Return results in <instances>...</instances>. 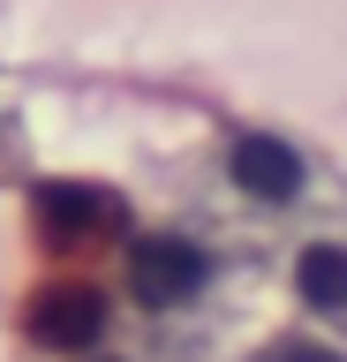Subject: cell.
Here are the masks:
<instances>
[{
  "instance_id": "cell-3",
  "label": "cell",
  "mask_w": 347,
  "mask_h": 362,
  "mask_svg": "<svg viewBox=\"0 0 347 362\" xmlns=\"http://www.w3.org/2000/svg\"><path fill=\"white\" fill-rule=\"evenodd\" d=\"M23 332L30 347H46V355L76 362V355H98V339L114 332V302L98 287H38L30 294V310H23Z\"/></svg>"
},
{
  "instance_id": "cell-7",
  "label": "cell",
  "mask_w": 347,
  "mask_h": 362,
  "mask_svg": "<svg viewBox=\"0 0 347 362\" xmlns=\"http://www.w3.org/2000/svg\"><path fill=\"white\" fill-rule=\"evenodd\" d=\"M76 362H129V355H106V347H98V355H76Z\"/></svg>"
},
{
  "instance_id": "cell-8",
  "label": "cell",
  "mask_w": 347,
  "mask_h": 362,
  "mask_svg": "<svg viewBox=\"0 0 347 362\" xmlns=\"http://www.w3.org/2000/svg\"><path fill=\"white\" fill-rule=\"evenodd\" d=\"M0 144H8V113H0Z\"/></svg>"
},
{
  "instance_id": "cell-4",
  "label": "cell",
  "mask_w": 347,
  "mask_h": 362,
  "mask_svg": "<svg viewBox=\"0 0 347 362\" xmlns=\"http://www.w3.org/2000/svg\"><path fill=\"white\" fill-rule=\"evenodd\" d=\"M287 287L310 317H347V234H310L287 264Z\"/></svg>"
},
{
  "instance_id": "cell-2",
  "label": "cell",
  "mask_w": 347,
  "mask_h": 362,
  "mask_svg": "<svg viewBox=\"0 0 347 362\" xmlns=\"http://www.w3.org/2000/svg\"><path fill=\"white\" fill-rule=\"evenodd\" d=\"M219 181H227V197H242L249 211H295L310 197V158H302L295 136L279 129H234L219 144Z\"/></svg>"
},
{
  "instance_id": "cell-1",
  "label": "cell",
  "mask_w": 347,
  "mask_h": 362,
  "mask_svg": "<svg viewBox=\"0 0 347 362\" xmlns=\"http://www.w3.org/2000/svg\"><path fill=\"white\" fill-rule=\"evenodd\" d=\"M121 279H129V302L143 317H174V310H196L219 287V249L204 234H189V226H159V234L129 242Z\"/></svg>"
},
{
  "instance_id": "cell-6",
  "label": "cell",
  "mask_w": 347,
  "mask_h": 362,
  "mask_svg": "<svg viewBox=\"0 0 347 362\" xmlns=\"http://www.w3.org/2000/svg\"><path fill=\"white\" fill-rule=\"evenodd\" d=\"M257 362H347V355L324 347V339H279V347H264Z\"/></svg>"
},
{
  "instance_id": "cell-5",
  "label": "cell",
  "mask_w": 347,
  "mask_h": 362,
  "mask_svg": "<svg viewBox=\"0 0 347 362\" xmlns=\"http://www.w3.org/2000/svg\"><path fill=\"white\" fill-rule=\"evenodd\" d=\"M106 211H114V204L98 197V189H76V181L38 189V204H30V219H38V234H46L53 249H91V234H98Z\"/></svg>"
}]
</instances>
